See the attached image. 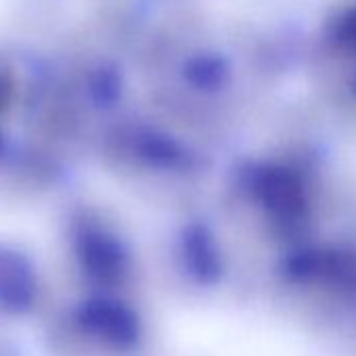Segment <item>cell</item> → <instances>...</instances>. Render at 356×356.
<instances>
[{
    "instance_id": "obj_2",
    "label": "cell",
    "mask_w": 356,
    "mask_h": 356,
    "mask_svg": "<svg viewBox=\"0 0 356 356\" xmlns=\"http://www.w3.org/2000/svg\"><path fill=\"white\" fill-rule=\"evenodd\" d=\"M80 327L101 343L113 350H132L140 341V321L138 314L109 298H92L78 308Z\"/></svg>"
},
{
    "instance_id": "obj_3",
    "label": "cell",
    "mask_w": 356,
    "mask_h": 356,
    "mask_svg": "<svg viewBox=\"0 0 356 356\" xmlns=\"http://www.w3.org/2000/svg\"><path fill=\"white\" fill-rule=\"evenodd\" d=\"M38 296V281L32 262L0 245V310L7 314H24L32 310Z\"/></svg>"
},
{
    "instance_id": "obj_5",
    "label": "cell",
    "mask_w": 356,
    "mask_h": 356,
    "mask_svg": "<svg viewBox=\"0 0 356 356\" xmlns=\"http://www.w3.org/2000/svg\"><path fill=\"white\" fill-rule=\"evenodd\" d=\"M140 155L147 157V163L157 165V168H178L185 163L183 151L165 138H149Z\"/></svg>"
},
{
    "instance_id": "obj_4",
    "label": "cell",
    "mask_w": 356,
    "mask_h": 356,
    "mask_svg": "<svg viewBox=\"0 0 356 356\" xmlns=\"http://www.w3.org/2000/svg\"><path fill=\"white\" fill-rule=\"evenodd\" d=\"M183 256H185V266L195 279L210 283L218 277V254H216L214 239L206 227L193 222L185 229Z\"/></svg>"
},
{
    "instance_id": "obj_1",
    "label": "cell",
    "mask_w": 356,
    "mask_h": 356,
    "mask_svg": "<svg viewBox=\"0 0 356 356\" xmlns=\"http://www.w3.org/2000/svg\"><path fill=\"white\" fill-rule=\"evenodd\" d=\"M76 256L84 275L105 287L124 283L130 270V256L118 235L97 225H84L76 233Z\"/></svg>"
}]
</instances>
